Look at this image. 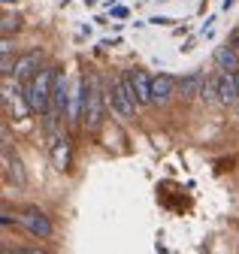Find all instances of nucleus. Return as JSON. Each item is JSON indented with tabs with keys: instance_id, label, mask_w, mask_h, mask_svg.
<instances>
[{
	"instance_id": "nucleus-17",
	"label": "nucleus",
	"mask_w": 239,
	"mask_h": 254,
	"mask_svg": "<svg viewBox=\"0 0 239 254\" xmlns=\"http://www.w3.org/2000/svg\"><path fill=\"white\" fill-rule=\"evenodd\" d=\"M148 24H173V18H164V15H155Z\"/></svg>"
},
{
	"instance_id": "nucleus-3",
	"label": "nucleus",
	"mask_w": 239,
	"mask_h": 254,
	"mask_svg": "<svg viewBox=\"0 0 239 254\" xmlns=\"http://www.w3.org/2000/svg\"><path fill=\"white\" fill-rule=\"evenodd\" d=\"M109 106H112V112H118L121 118H133L136 109H139V100H136V94H133V88H130L124 73L115 76L112 85H109Z\"/></svg>"
},
{
	"instance_id": "nucleus-11",
	"label": "nucleus",
	"mask_w": 239,
	"mask_h": 254,
	"mask_svg": "<svg viewBox=\"0 0 239 254\" xmlns=\"http://www.w3.org/2000/svg\"><path fill=\"white\" fill-rule=\"evenodd\" d=\"M52 161L58 170H70V139L67 136H55L52 139Z\"/></svg>"
},
{
	"instance_id": "nucleus-14",
	"label": "nucleus",
	"mask_w": 239,
	"mask_h": 254,
	"mask_svg": "<svg viewBox=\"0 0 239 254\" xmlns=\"http://www.w3.org/2000/svg\"><path fill=\"white\" fill-rule=\"evenodd\" d=\"M15 27H18V21H15V18H9V15H3V27H0V30H3V37H9Z\"/></svg>"
},
{
	"instance_id": "nucleus-18",
	"label": "nucleus",
	"mask_w": 239,
	"mask_h": 254,
	"mask_svg": "<svg viewBox=\"0 0 239 254\" xmlns=\"http://www.w3.org/2000/svg\"><path fill=\"white\" fill-rule=\"evenodd\" d=\"M230 43H233V46L239 49V27H236V30H233V34H230Z\"/></svg>"
},
{
	"instance_id": "nucleus-6",
	"label": "nucleus",
	"mask_w": 239,
	"mask_h": 254,
	"mask_svg": "<svg viewBox=\"0 0 239 254\" xmlns=\"http://www.w3.org/2000/svg\"><path fill=\"white\" fill-rule=\"evenodd\" d=\"M133 94H136V100L139 106H152V76H148L145 70H124Z\"/></svg>"
},
{
	"instance_id": "nucleus-10",
	"label": "nucleus",
	"mask_w": 239,
	"mask_h": 254,
	"mask_svg": "<svg viewBox=\"0 0 239 254\" xmlns=\"http://www.w3.org/2000/svg\"><path fill=\"white\" fill-rule=\"evenodd\" d=\"M203 85H206V76L200 70L197 73H188L182 82H179V94H182V100H194V97H200Z\"/></svg>"
},
{
	"instance_id": "nucleus-4",
	"label": "nucleus",
	"mask_w": 239,
	"mask_h": 254,
	"mask_svg": "<svg viewBox=\"0 0 239 254\" xmlns=\"http://www.w3.org/2000/svg\"><path fill=\"white\" fill-rule=\"evenodd\" d=\"M18 224L31 233V236H37V239H49V236H52V221H49L46 212L37 209V206H24V209L18 212Z\"/></svg>"
},
{
	"instance_id": "nucleus-12",
	"label": "nucleus",
	"mask_w": 239,
	"mask_h": 254,
	"mask_svg": "<svg viewBox=\"0 0 239 254\" xmlns=\"http://www.w3.org/2000/svg\"><path fill=\"white\" fill-rule=\"evenodd\" d=\"M37 61H40V52H27L24 58H18L15 61V79H31L34 73H37Z\"/></svg>"
},
{
	"instance_id": "nucleus-7",
	"label": "nucleus",
	"mask_w": 239,
	"mask_h": 254,
	"mask_svg": "<svg viewBox=\"0 0 239 254\" xmlns=\"http://www.w3.org/2000/svg\"><path fill=\"white\" fill-rule=\"evenodd\" d=\"M215 82H218V103L236 109V103H239V79H236V73H218Z\"/></svg>"
},
{
	"instance_id": "nucleus-13",
	"label": "nucleus",
	"mask_w": 239,
	"mask_h": 254,
	"mask_svg": "<svg viewBox=\"0 0 239 254\" xmlns=\"http://www.w3.org/2000/svg\"><path fill=\"white\" fill-rule=\"evenodd\" d=\"M200 100L203 103H218V82L215 79H206V85L200 91Z\"/></svg>"
},
{
	"instance_id": "nucleus-19",
	"label": "nucleus",
	"mask_w": 239,
	"mask_h": 254,
	"mask_svg": "<svg viewBox=\"0 0 239 254\" xmlns=\"http://www.w3.org/2000/svg\"><path fill=\"white\" fill-rule=\"evenodd\" d=\"M236 79H239V70H236ZM236 109H239V103H236Z\"/></svg>"
},
{
	"instance_id": "nucleus-9",
	"label": "nucleus",
	"mask_w": 239,
	"mask_h": 254,
	"mask_svg": "<svg viewBox=\"0 0 239 254\" xmlns=\"http://www.w3.org/2000/svg\"><path fill=\"white\" fill-rule=\"evenodd\" d=\"M236 52H239V49H236L233 43L215 49V67H218V73H236V70H239V55H236Z\"/></svg>"
},
{
	"instance_id": "nucleus-8",
	"label": "nucleus",
	"mask_w": 239,
	"mask_h": 254,
	"mask_svg": "<svg viewBox=\"0 0 239 254\" xmlns=\"http://www.w3.org/2000/svg\"><path fill=\"white\" fill-rule=\"evenodd\" d=\"M67 103H70L67 79H64V73H55V88H52V115H55V118H67V115H70Z\"/></svg>"
},
{
	"instance_id": "nucleus-2",
	"label": "nucleus",
	"mask_w": 239,
	"mask_h": 254,
	"mask_svg": "<svg viewBox=\"0 0 239 254\" xmlns=\"http://www.w3.org/2000/svg\"><path fill=\"white\" fill-rule=\"evenodd\" d=\"M88 100H85V124H88V130H100V124H103V106L109 103V94L103 88V79L94 73V76H88Z\"/></svg>"
},
{
	"instance_id": "nucleus-16",
	"label": "nucleus",
	"mask_w": 239,
	"mask_h": 254,
	"mask_svg": "<svg viewBox=\"0 0 239 254\" xmlns=\"http://www.w3.org/2000/svg\"><path fill=\"white\" fill-rule=\"evenodd\" d=\"M112 15H115V18H127V9H124V6H112Z\"/></svg>"
},
{
	"instance_id": "nucleus-5",
	"label": "nucleus",
	"mask_w": 239,
	"mask_h": 254,
	"mask_svg": "<svg viewBox=\"0 0 239 254\" xmlns=\"http://www.w3.org/2000/svg\"><path fill=\"white\" fill-rule=\"evenodd\" d=\"M176 91H179V79H173L170 73H158V76H152V103H158V106L170 103Z\"/></svg>"
},
{
	"instance_id": "nucleus-1",
	"label": "nucleus",
	"mask_w": 239,
	"mask_h": 254,
	"mask_svg": "<svg viewBox=\"0 0 239 254\" xmlns=\"http://www.w3.org/2000/svg\"><path fill=\"white\" fill-rule=\"evenodd\" d=\"M55 73L52 67L37 70L24 85V106L34 115H49L52 112V88H55Z\"/></svg>"
},
{
	"instance_id": "nucleus-15",
	"label": "nucleus",
	"mask_w": 239,
	"mask_h": 254,
	"mask_svg": "<svg viewBox=\"0 0 239 254\" xmlns=\"http://www.w3.org/2000/svg\"><path fill=\"white\" fill-rule=\"evenodd\" d=\"M0 55H12V43H9V37H3V43H0Z\"/></svg>"
}]
</instances>
